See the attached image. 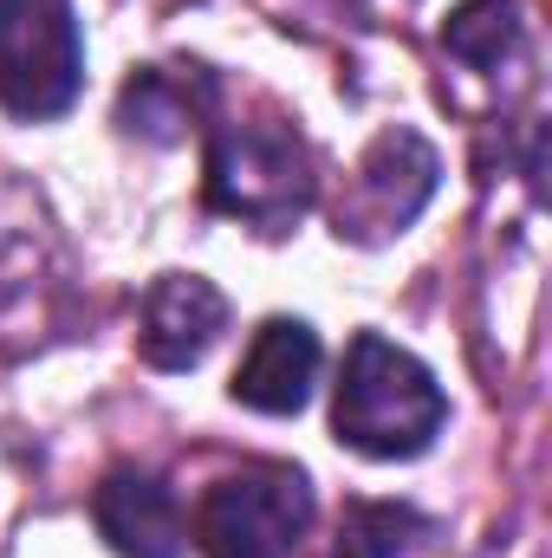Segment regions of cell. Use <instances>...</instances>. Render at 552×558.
I'll return each mask as SVG.
<instances>
[{
	"label": "cell",
	"instance_id": "cell-1",
	"mask_svg": "<svg viewBox=\"0 0 552 558\" xmlns=\"http://www.w3.org/2000/svg\"><path fill=\"white\" fill-rule=\"evenodd\" d=\"M442 422H448V397L429 377V364L377 331H358L345 351L338 397H332L338 441L371 461H410L442 435Z\"/></svg>",
	"mask_w": 552,
	"mask_h": 558
},
{
	"label": "cell",
	"instance_id": "cell-2",
	"mask_svg": "<svg viewBox=\"0 0 552 558\" xmlns=\"http://www.w3.org/2000/svg\"><path fill=\"white\" fill-rule=\"evenodd\" d=\"M202 195L215 215L228 221H248L261 234L292 228L312 195H319V175H312V149L292 124H228L221 137L208 143V162H202Z\"/></svg>",
	"mask_w": 552,
	"mask_h": 558
},
{
	"label": "cell",
	"instance_id": "cell-3",
	"mask_svg": "<svg viewBox=\"0 0 552 558\" xmlns=\"http://www.w3.org/2000/svg\"><path fill=\"white\" fill-rule=\"evenodd\" d=\"M312 526V481L286 461H248L195 500V546L208 558H292Z\"/></svg>",
	"mask_w": 552,
	"mask_h": 558
},
{
	"label": "cell",
	"instance_id": "cell-4",
	"mask_svg": "<svg viewBox=\"0 0 552 558\" xmlns=\"http://www.w3.org/2000/svg\"><path fill=\"white\" fill-rule=\"evenodd\" d=\"M85 92V33L72 0H0V111L46 124Z\"/></svg>",
	"mask_w": 552,
	"mask_h": 558
},
{
	"label": "cell",
	"instance_id": "cell-5",
	"mask_svg": "<svg viewBox=\"0 0 552 558\" xmlns=\"http://www.w3.org/2000/svg\"><path fill=\"white\" fill-rule=\"evenodd\" d=\"M435 182H442L435 149L416 137V131H384V137L364 149V162H358V175H351V189L338 202V234H351L364 247L404 234L416 215L429 208Z\"/></svg>",
	"mask_w": 552,
	"mask_h": 558
},
{
	"label": "cell",
	"instance_id": "cell-6",
	"mask_svg": "<svg viewBox=\"0 0 552 558\" xmlns=\"http://www.w3.org/2000/svg\"><path fill=\"white\" fill-rule=\"evenodd\" d=\"M228 331V299L221 286H208L202 274H163L149 279L137 312V351L156 371H189L215 351V338Z\"/></svg>",
	"mask_w": 552,
	"mask_h": 558
},
{
	"label": "cell",
	"instance_id": "cell-7",
	"mask_svg": "<svg viewBox=\"0 0 552 558\" xmlns=\"http://www.w3.org/2000/svg\"><path fill=\"white\" fill-rule=\"evenodd\" d=\"M92 520H98V539L118 558H182V546H189L176 494L163 481L137 474V468H118V474L98 481Z\"/></svg>",
	"mask_w": 552,
	"mask_h": 558
},
{
	"label": "cell",
	"instance_id": "cell-8",
	"mask_svg": "<svg viewBox=\"0 0 552 558\" xmlns=\"http://www.w3.org/2000/svg\"><path fill=\"white\" fill-rule=\"evenodd\" d=\"M319 384V338L305 318H267L235 371V403L261 416H299Z\"/></svg>",
	"mask_w": 552,
	"mask_h": 558
},
{
	"label": "cell",
	"instance_id": "cell-9",
	"mask_svg": "<svg viewBox=\"0 0 552 558\" xmlns=\"http://www.w3.org/2000/svg\"><path fill=\"white\" fill-rule=\"evenodd\" d=\"M202 105H208V78H202V72L149 65V72H137V78L124 85L118 118H124V131H143V137L169 143V137H182V124H189Z\"/></svg>",
	"mask_w": 552,
	"mask_h": 558
},
{
	"label": "cell",
	"instance_id": "cell-10",
	"mask_svg": "<svg viewBox=\"0 0 552 558\" xmlns=\"http://www.w3.org/2000/svg\"><path fill=\"white\" fill-rule=\"evenodd\" d=\"M442 46L475 65V72H494L514 46H520V0H461L448 20H442Z\"/></svg>",
	"mask_w": 552,
	"mask_h": 558
},
{
	"label": "cell",
	"instance_id": "cell-11",
	"mask_svg": "<svg viewBox=\"0 0 552 558\" xmlns=\"http://www.w3.org/2000/svg\"><path fill=\"white\" fill-rule=\"evenodd\" d=\"M416 533H422L416 507H397V500H351L345 520H338L332 558H397Z\"/></svg>",
	"mask_w": 552,
	"mask_h": 558
}]
</instances>
